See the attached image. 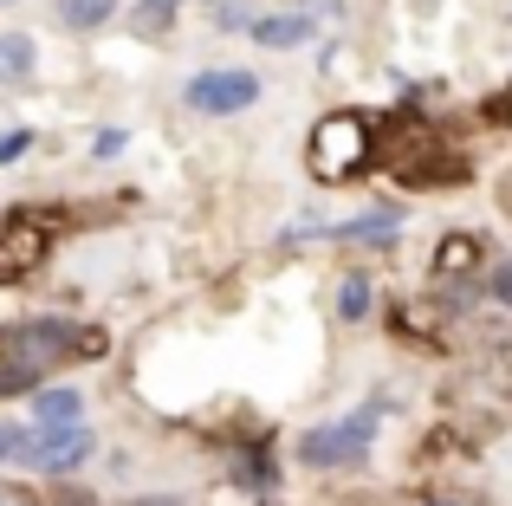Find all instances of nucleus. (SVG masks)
I'll use <instances>...</instances> for the list:
<instances>
[{
  "label": "nucleus",
  "mask_w": 512,
  "mask_h": 506,
  "mask_svg": "<svg viewBox=\"0 0 512 506\" xmlns=\"http://www.w3.org/2000/svg\"><path fill=\"white\" fill-rule=\"evenodd\" d=\"M0 468H39V429L33 422H0Z\"/></svg>",
  "instance_id": "obj_8"
},
{
  "label": "nucleus",
  "mask_w": 512,
  "mask_h": 506,
  "mask_svg": "<svg viewBox=\"0 0 512 506\" xmlns=\"http://www.w3.org/2000/svg\"><path fill=\"white\" fill-rule=\"evenodd\" d=\"M124 506H188V500L182 494H130Z\"/></svg>",
  "instance_id": "obj_19"
},
{
  "label": "nucleus",
  "mask_w": 512,
  "mask_h": 506,
  "mask_svg": "<svg viewBox=\"0 0 512 506\" xmlns=\"http://www.w3.org/2000/svg\"><path fill=\"white\" fill-rule=\"evenodd\" d=\"M117 0H59V20L72 26V33H98V26H111Z\"/></svg>",
  "instance_id": "obj_11"
},
{
  "label": "nucleus",
  "mask_w": 512,
  "mask_h": 506,
  "mask_svg": "<svg viewBox=\"0 0 512 506\" xmlns=\"http://www.w3.org/2000/svg\"><path fill=\"white\" fill-rule=\"evenodd\" d=\"M117 150H124V130H98V137H91V156H98V163L117 156Z\"/></svg>",
  "instance_id": "obj_14"
},
{
  "label": "nucleus",
  "mask_w": 512,
  "mask_h": 506,
  "mask_svg": "<svg viewBox=\"0 0 512 506\" xmlns=\"http://www.w3.org/2000/svg\"><path fill=\"white\" fill-rule=\"evenodd\" d=\"M33 65H39V46L26 33H0V78L7 85H26L33 78Z\"/></svg>",
  "instance_id": "obj_9"
},
{
  "label": "nucleus",
  "mask_w": 512,
  "mask_h": 506,
  "mask_svg": "<svg viewBox=\"0 0 512 506\" xmlns=\"http://www.w3.org/2000/svg\"><path fill=\"white\" fill-rule=\"evenodd\" d=\"M78 390H33V416L39 429H65V422H78Z\"/></svg>",
  "instance_id": "obj_10"
},
{
  "label": "nucleus",
  "mask_w": 512,
  "mask_h": 506,
  "mask_svg": "<svg viewBox=\"0 0 512 506\" xmlns=\"http://www.w3.org/2000/svg\"><path fill=\"white\" fill-rule=\"evenodd\" d=\"M474 260H480V241H474V234H448L441 253H435V273H461V266H474Z\"/></svg>",
  "instance_id": "obj_13"
},
{
  "label": "nucleus",
  "mask_w": 512,
  "mask_h": 506,
  "mask_svg": "<svg viewBox=\"0 0 512 506\" xmlns=\"http://www.w3.org/2000/svg\"><path fill=\"white\" fill-rule=\"evenodd\" d=\"M0 506H39V500L26 494V487H0Z\"/></svg>",
  "instance_id": "obj_20"
},
{
  "label": "nucleus",
  "mask_w": 512,
  "mask_h": 506,
  "mask_svg": "<svg viewBox=\"0 0 512 506\" xmlns=\"http://www.w3.org/2000/svg\"><path fill=\"white\" fill-rule=\"evenodd\" d=\"M415 506H474V500H461V494H422Z\"/></svg>",
  "instance_id": "obj_21"
},
{
  "label": "nucleus",
  "mask_w": 512,
  "mask_h": 506,
  "mask_svg": "<svg viewBox=\"0 0 512 506\" xmlns=\"http://www.w3.org/2000/svg\"><path fill=\"white\" fill-rule=\"evenodd\" d=\"M26 143H33L26 130H7V137H0V163H20V156H26Z\"/></svg>",
  "instance_id": "obj_15"
},
{
  "label": "nucleus",
  "mask_w": 512,
  "mask_h": 506,
  "mask_svg": "<svg viewBox=\"0 0 512 506\" xmlns=\"http://www.w3.org/2000/svg\"><path fill=\"white\" fill-rule=\"evenodd\" d=\"M487 124H512V85L500 91V98H487Z\"/></svg>",
  "instance_id": "obj_17"
},
{
  "label": "nucleus",
  "mask_w": 512,
  "mask_h": 506,
  "mask_svg": "<svg viewBox=\"0 0 512 506\" xmlns=\"http://www.w3.org/2000/svg\"><path fill=\"white\" fill-rule=\"evenodd\" d=\"M46 247H52V228L39 215H7V221H0V279L39 273Z\"/></svg>",
  "instance_id": "obj_5"
},
{
  "label": "nucleus",
  "mask_w": 512,
  "mask_h": 506,
  "mask_svg": "<svg viewBox=\"0 0 512 506\" xmlns=\"http://www.w3.org/2000/svg\"><path fill=\"white\" fill-rule=\"evenodd\" d=\"M506 208H512V182H506Z\"/></svg>",
  "instance_id": "obj_22"
},
{
  "label": "nucleus",
  "mask_w": 512,
  "mask_h": 506,
  "mask_svg": "<svg viewBox=\"0 0 512 506\" xmlns=\"http://www.w3.org/2000/svg\"><path fill=\"white\" fill-rule=\"evenodd\" d=\"M253 39H260V46H273V52H286V46H305V39H312V13H266V20H253L247 26Z\"/></svg>",
  "instance_id": "obj_7"
},
{
  "label": "nucleus",
  "mask_w": 512,
  "mask_h": 506,
  "mask_svg": "<svg viewBox=\"0 0 512 506\" xmlns=\"http://www.w3.org/2000/svg\"><path fill=\"white\" fill-rule=\"evenodd\" d=\"M143 13H150V26H169L175 20V0H143Z\"/></svg>",
  "instance_id": "obj_18"
},
{
  "label": "nucleus",
  "mask_w": 512,
  "mask_h": 506,
  "mask_svg": "<svg viewBox=\"0 0 512 506\" xmlns=\"http://www.w3.org/2000/svg\"><path fill=\"white\" fill-rule=\"evenodd\" d=\"M493 299H500L506 312H512V260H506V266H493Z\"/></svg>",
  "instance_id": "obj_16"
},
{
  "label": "nucleus",
  "mask_w": 512,
  "mask_h": 506,
  "mask_svg": "<svg viewBox=\"0 0 512 506\" xmlns=\"http://www.w3.org/2000/svg\"><path fill=\"white\" fill-rule=\"evenodd\" d=\"M305 150H312L318 182H350V176L370 169L376 137H370V124H363V111H331V117L312 124V143H305Z\"/></svg>",
  "instance_id": "obj_2"
},
{
  "label": "nucleus",
  "mask_w": 512,
  "mask_h": 506,
  "mask_svg": "<svg viewBox=\"0 0 512 506\" xmlns=\"http://www.w3.org/2000/svg\"><path fill=\"white\" fill-rule=\"evenodd\" d=\"M376 442V409H350V416L325 422V429L299 435V461L305 468H357Z\"/></svg>",
  "instance_id": "obj_3"
},
{
  "label": "nucleus",
  "mask_w": 512,
  "mask_h": 506,
  "mask_svg": "<svg viewBox=\"0 0 512 506\" xmlns=\"http://www.w3.org/2000/svg\"><path fill=\"white\" fill-rule=\"evenodd\" d=\"M91 448H98V435H91L85 422H65V429H39V474L65 481L78 461H91Z\"/></svg>",
  "instance_id": "obj_6"
},
{
  "label": "nucleus",
  "mask_w": 512,
  "mask_h": 506,
  "mask_svg": "<svg viewBox=\"0 0 512 506\" xmlns=\"http://www.w3.org/2000/svg\"><path fill=\"white\" fill-rule=\"evenodd\" d=\"M188 111H201V117H240L247 104H260V78L253 72H201V78H188Z\"/></svg>",
  "instance_id": "obj_4"
},
{
  "label": "nucleus",
  "mask_w": 512,
  "mask_h": 506,
  "mask_svg": "<svg viewBox=\"0 0 512 506\" xmlns=\"http://www.w3.org/2000/svg\"><path fill=\"white\" fill-rule=\"evenodd\" d=\"M0 351H7V364L46 377V370L72 364V357H85V351H104V338H98V331H78L72 318H26V325L7 331V344H0Z\"/></svg>",
  "instance_id": "obj_1"
},
{
  "label": "nucleus",
  "mask_w": 512,
  "mask_h": 506,
  "mask_svg": "<svg viewBox=\"0 0 512 506\" xmlns=\"http://www.w3.org/2000/svg\"><path fill=\"white\" fill-rule=\"evenodd\" d=\"M376 305V286H370V273H344V286H338V318L344 325H357L363 312Z\"/></svg>",
  "instance_id": "obj_12"
}]
</instances>
